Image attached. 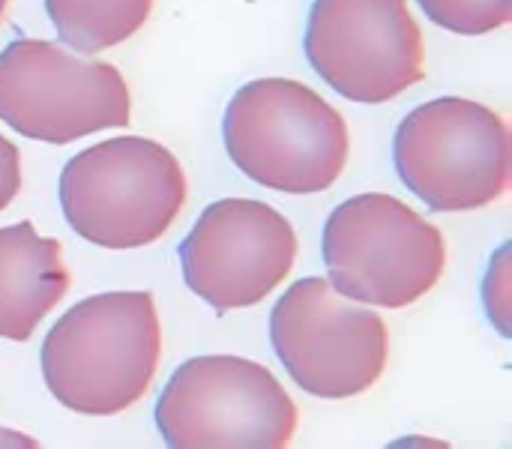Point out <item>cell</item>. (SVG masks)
Here are the masks:
<instances>
[{"label": "cell", "instance_id": "obj_1", "mask_svg": "<svg viewBox=\"0 0 512 449\" xmlns=\"http://www.w3.org/2000/svg\"><path fill=\"white\" fill-rule=\"evenodd\" d=\"M162 324L147 291H108L75 303L42 342L48 393L81 417H117L153 387Z\"/></svg>", "mask_w": 512, "mask_h": 449}, {"label": "cell", "instance_id": "obj_2", "mask_svg": "<svg viewBox=\"0 0 512 449\" xmlns=\"http://www.w3.org/2000/svg\"><path fill=\"white\" fill-rule=\"evenodd\" d=\"M222 141L249 180L288 195H318L336 186L351 150L345 117L291 78L243 84L225 108Z\"/></svg>", "mask_w": 512, "mask_h": 449}, {"label": "cell", "instance_id": "obj_3", "mask_svg": "<svg viewBox=\"0 0 512 449\" xmlns=\"http://www.w3.org/2000/svg\"><path fill=\"white\" fill-rule=\"evenodd\" d=\"M57 192L63 216L81 240L126 252L165 237L189 189L165 144L120 135L75 153L60 171Z\"/></svg>", "mask_w": 512, "mask_h": 449}, {"label": "cell", "instance_id": "obj_4", "mask_svg": "<svg viewBox=\"0 0 512 449\" xmlns=\"http://www.w3.org/2000/svg\"><path fill=\"white\" fill-rule=\"evenodd\" d=\"M321 255L339 294L378 309L417 303L447 267L441 228L387 192L339 204L324 225Z\"/></svg>", "mask_w": 512, "mask_h": 449}, {"label": "cell", "instance_id": "obj_5", "mask_svg": "<svg viewBox=\"0 0 512 449\" xmlns=\"http://www.w3.org/2000/svg\"><path fill=\"white\" fill-rule=\"evenodd\" d=\"M153 420L171 449H282L300 411L267 366L210 354L168 378Z\"/></svg>", "mask_w": 512, "mask_h": 449}, {"label": "cell", "instance_id": "obj_6", "mask_svg": "<svg viewBox=\"0 0 512 449\" xmlns=\"http://www.w3.org/2000/svg\"><path fill=\"white\" fill-rule=\"evenodd\" d=\"M393 162L405 189L429 210H480L507 192L510 129L483 102L441 96L399 123Z\"/></svg>", "mask_w": 512, "mask_h": 449}, {"label": "cell", "instance_id": "obj_7", "mask_svg": "<svg viewBox=\"0 0 512 449\" xmlns=\"http://www.w3.org/2000/svg\"><path fill=\"white\" fill-rule=\"evenodd\" d=\"M0 120L24 138L72 144L132 120V93L117 66L48 39H15L0 51Z\"/></svg>", "mask_w": 512, "mask_h": 449}, {"label": "cell", "instance_id": "obj_8", "mask_svg": "<svg viewBox=\"0 0 512 449\" xmlns=\"http://www.w3.org/2000/svg\"><path fill=\"white\" fill-rule=\"evenodd\" d=\"M270 342L294 384L318 399L369 393L390 357L384 318L318 276L294 282L279 297L270 312Z\"/></svg>", "mask_w": 512, "mask_h": 449}, {"label": "cell", "instance_id": "obj_9", "mask_svg": "<svg viewBox=\"0 0 512 449\" xmlns=\"http://www.w3.org/2000/svg\"><path fill=\"white\" fill-rule=\"evenodd\" d=\"M303 48L339 96L384 105L423 81L426 45L408 0H315Z\"/></svg>", "mask_w": 512, "mask_h": 449}, {"label": "cell", "instance_id": "obj_10", "mask_svg": "<svg viewBox=\"0 0 512 449\" xmlns=\"http://www.w3.org/2000/svg\"><path fill=\"white\" fill-rule=\"evenodd\" d=\"M294 225L264 201L210 204L180 243L183 282L216 312L246 309L270 297L297 261Z\"/></svg>", "mask_w": 512, "mask_h": 449}, {"label": "cell", "instance_id": "obj_11", "mask_svg": "<svg viewBox=\"0 0 512 449\" xmlns=\"http://www.w3.org/2000/svg\"><path fill=\"white\" fill-rule=\"evenodd\" d=\"M69 285L57 240L42 237L27 219L0 228V339L27 342Z\"/></svg>", "mask_w": 512, "mask_h": 449}, {"label": "cell", "instance_id": "obj_12", "mask_svg": "<svg viewBox=\"0 0 512 449\" xmlns=\"http://www.w3.org/2000/svg\"><path fill=\"white\" fill-rule=\"evenodd\" d=\"M57 39L81 54H99L135 36L153 0H45Z\"/></svg>", "mask_w": 512, "mask_h": 449}, {"label": "cell", "instance_id": "obj_13", "mask_svg": "<svg viewBox=\"0 0 512 449\" xmlns=\"http://www.w3.org/2000/svg\"><path fill=\"white\" fill-rule=\"evenodd\" d=\"M429 21L459 36H486L510 24L512 0H417Z\"/></svg>", "mask_w": 512, "mask_h": 449}, {"label": "cell", "instance_id": "obj_14", "mask_svg": "<svg viewBox=\"0 0 512 449\" xmlns=\"http://www.w3.org/2000/svg\"><path fill=\"white\" fill-rule=\"evenodd\" d=\"M507 255L510 246H501V252L495 255L489 276H486V312L492 315L495 327L510 336L507 318H510V267H507Z\"/></svg>", "mask_w": 512, "mask_h": 449}, {"label": "cell", "instance_id": "obj_15", "mask_svg": "<svg viewBox=\"0 0 512 449\" xmlns=\"http://www.w3.org/2000/svg\"><path fill=\"white\" fill-rule=\"evenodd\" d=\"M18 192H21V153L6 135H0V213L15 201Z\"/></svg>", "mask_w": 512, "mask_h": 449}, {"label": "cell", "instance_id": "obj_16", "mask_svg": "<svg viewBox=\"0 0 512 449\" xmlns=\"http://www.w3.org/2000/svg\"><path fill=\"white\" fill-rule=\"evenodd\" d=\"M9 444L36 447V441H30V438H24V435H12V432H3V429H0V447H9Z\"/></svg>", "mask_w": 512, "mask_h": 449}, {"label": "cell", "instance_id": "obj_17", "mask_svg": "<svg viewBox=\"0 0 512 449\" xmlns=\"http://www.w3.org/2000/svg\"><path fill=\"white\" fill-rule=\"evenodd\" d=\"M6 9H9V0H0V21L6 18Z\"/></svg>", "mask_w": 512, "mask_h": 449}]
</instances>
